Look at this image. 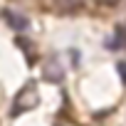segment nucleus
<instances>
[{"instance_id":"obj_1","label":"nucleus","mask_w":126,"mask_h":126,"mask_svg":"<svg viewBox=\"0 0 126 126\" xmlns=\"http://www.w3.org/2000/svg\"><path fill=\"white\" fill-rule=\"evenodd\" d=\"M37 104H40L37 84H35V82H27V84L17 92V96H15V101H13V109H10V116H20V114L35 109Z\"/></svg>"},{"instance_id":"obj_2","label":"nucleus","mask_w":126,"mask_h":126,"mask_svg":"<svg viewBox=\"0 0 126 126\" xmlns=\"http://www.w3.org/2000/svg\"><path fill=\"white\" fill-rule=\"evenodd\" d=\"M3 17H5V22H8L13 30H27V27H30L27 17H22L20 13H13V10H3Z\"/></svg>"},{"instance_id":"obj_3","label":"nucleus","mask_w":126,"mask_h":126,"mask_svg":"<svg viewBox=\"0 0 126 126\" xmlns=\"http://www.w3.org/2000/svg\"><path fill=\"white\" fill-rule=\"evenodd\" d=\"M106 47L109 49H124L126 47V25H119L114 30V35L106 40Z\"/></svg>"},{"instance_id":"obj_4","label":"nucleus","mask_w":126,"mask_h":126,"mask_svg":"<svg viewBox=\"0 0 126 126\" xmlns=\"http://www.w3.org/2000/svg\"><path fill=\"white\" fill-rule=\"evenodd\" d=\"M45 77H47V79H52V82H59V79H62V69H59L57 62H52V64L45 69Z\"/></svg>"},{"instance_id":"obj_5","label":"nucleus","mask_w":126,"mask_h":126,"mask_svg":"<svg viewBox=\"0 0 126 126\" xmlns=\"http://www.w3.org/2000/svg\"><path fill=\"white\" fill-rule=\"evenodd\" d=\"M54 3L59 8H64V10H77V8H82L84 0H54Z\"/></svg>"},{"instance_id":"obj_6","label":"nucleus","mask_w":126,"mask_h":126,"mask_svg":"<svg viewBox=\"0 0 126 126\" xmlns=\"http://www.w3.org/2000/svg\"><path fill=\"white\" fill-rule=\"evenodd\" d=\"M119 72H121V82L126 84V62H121V64H119Z\"/></svg>"},{"instance_id":"obj_7","label":"nucleus","mask_w":126,"mask_h":126,"mask_svg":"<svg viewBox=\"0 0 126 126\" xmlns=\"http://www.w3.org/2000/svg\"><path fill=\"white\" fill-rule=\"evenodd\" d=\"M104 3H116V0H104Z\"/></svg>"}]
</instances>
